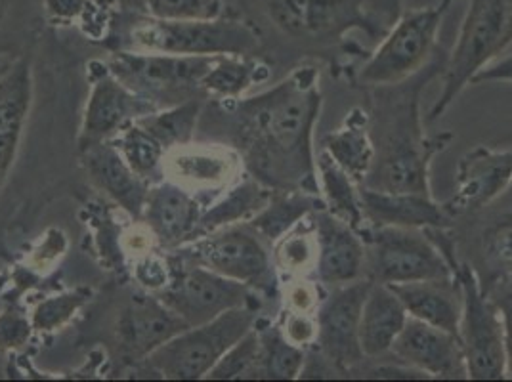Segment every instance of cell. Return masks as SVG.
Wrapping results in <instances>:
<instances>
[{
    "label": "cell",
    "instance_id": "obj_18",
    "mask_svg": "<svg viewBox=\"0 0 512 382\" xmlns=\"http://www.w3.org/2000/svg\"><path fill=\"white\" fill-rule=\"evenodd\" d=\"M314 222L318 237L314 279L327 289L362 279L365 245L360 232L325 209L314 213Z\"/></svg>",
    "mask_w": 512,
    "mask_h": 382
},
{
    "label": "cell",
    "instance_id": "obj_37",
    "mask_svg": "<svg viewBox=\"0 0 512 382\" xmlns=\"http://www.w3.org/2000/svg\"><path fill=\"white\" fill-rule=\"evenodd\" d=\"M226 0H148V16L157 20H214L224 16Z\"/></svg>",
    "mask_w": 512,
    "mask_h": 382
},
{
    "label": "cell",
    "instance_id": "obj_33",
    "mask_svg": "<svg viewBox=\"0 0 512 382\" xmlns=\"http://www.w3.org/2000/svg\"><path fill=\"white\" fill-rule=\"evenodd\" d=\"M274 262L279 274L289 277H314L318 262V237L314 213L278 239L274 245Z\"/></svg>",
    "mask_w": 512,
    "mask_h": 382
},
{
    "label": "cell",
    "instance_id": "obj_5",
    "mask_svg": "<svg viewBox=\"0 0 512 382\" xmlns=\"http://www.w3.org/2000/svg\"><path fill=\"white\" fill-rule=\"evenodd\" d=\"M448 8V2L440 0L436 6L402 12L379 46L354 67L346 81L362 90L394 85L421 71L440 48L436 37Z\"/></svg>",
    "mask_w": 512,
    "mask_h": 382
},
{
    "label": "cell",
    "instance_id": "obj_22",
    "mask_svg": "<svg viewBox=\"0 0 512 382\" xmlns=\"http://www.w3.org/2000/svg\"><path fill=\"white\" fill-rule=\"evenodd\" d=\"M203 213V205L182 184L159 182L150 186L142 218L165 247H180L197 237Z\"/></svg>",
    "mask_w": 512,
    "mask_h": 382
},
{
    "label": "cell",
    "instance_id": "obj_21",
    "mask_svg": "<svg viewBox=\"0 0 512 382\" xmlns=\"http://www.w3.org/2000/svg\"><path fill=\"white\" fill-rule=\"evenodd\" d=\"M81 163L90 182L98 190L104 191L130 216L142 218L150 184L130 169L125 157L111 140L83 146Z\"/></svg>",
    "mask_w": 512,
    "mask_h": 382
},
{
    "label": "cell",
    "instance_id": "obj_38",
    "mask_svg": "<svg viewBox=\"0 0 512 382\" xmlns=\"http://www.w3.org/2000/svg\"><path fill=\"white\" fill-rule=\"evenodd\" d=\"M88 295L75 291L60 297L48 298L41 302L33 314V327L39 331H56L67 319L75 316V312L85 304Z\"/></svg>",
    "mask_w": 512,
    "mask_h": 382
},
{
    "label": "cell",
    "instance_id": "obj_42",
    "mask_svg": "<svg viewBox=\"0 0 512 382\" xmlns=\"http://www.w3.org/2000/svg\"><path fill=\"white\" fill-rule=\"evenodd\" d=\"M33 323L23 318L16 310H6L0 314V350H16L27 344L31 337Z\"/></svg>",
    "mask_w": 512,
    "mask_h": 382
},
{
    "label": "cell",
    "instance_id": "obj_12",
    "mask_svg": "<svg viewBox=\"0 0 512 382\" xmlns=\"http://www.w3.org/2000/svg\"><path fill=\"white\" fill-rule=\"evenodd\" d=\"M190 327L207 323L234 308L260 310L264 298L245 283L214 274L178 256L171 281L157 295Z\"/></svg>",
    "mask_w": 512,
    "mask_h": 382
},
{
    "label": "cell",
    "instance_id": "obj_39",
    "mask_svg": "<svg viewBox=\"0 0 512 382\" xmlns=\"http://www.w3.org/2000/svg\"><path fill=\"white\" fill-rule=\"evenodd\" d=\"M325 293H327V287L321 285L320 281L314 277H289L285 281V291H283L285 310L316 314Z\"/></svg>",
    "mask_w": 512,
    "mask_h": 382
},
{
    "label": "cell",
    "instance_id": "obj_20",
    "mask_svg": "<svg viewBox=\"0 0 512 382\" xmlns=\"http://www.w3.org/2000/svg\"><path fill=\"white\" fill-rule=\"evenodd\" d=\"M365 226L396 228H451L453 218L432 195L409 191L369 190L360 186Z\"/></svg>",
    "mask_w": 512,
    "mask_h": 382
},
{
    "label": "cell",
    "instance_id": "obj_4",
    "mask_svg": "<svg viewBox=\"0 0 512 382\" xmlns=\"http://www.w3.org/2000/svg\"><path fill=\"white\" fill-rule=\"evenodd\" d=\"M512 44V0H470L455 46L448 52L442 92L428 111V123L444 117L472 79Z\"/></svg>",
    "mask_w": 512,
    "mask_h": 382
},
{
    "label": "cell",
    "instance_id": "obj_50",
    "mask_svg": "<svg viewBox=\"0 0 512 382\" xmlns=\"http://www.w3.org/2000/svg\"><path fill=\"white\" fill-rule=\"evenodd\" d=\"M98 2H102V0H98Z\"/></svg>",
    "mask_w": 512,
    "mask_h": 382
},
{
    "label": "cell",
    "instance_id": "obj_8",
    "mask_svg": "<svg viewBox=\"0 0 512 382\" xmlns=\"http://www.w3.org/2000/svg\"><path fill=\"white\" fill-rule=\"evenodd\" d=\"M216 56H176L163 52H117L107 69L157 109L178 106L195 98L209 100L201 79Z\"/></svg>",
    "mask_w": 512,
    "mask_h": 382
},
{
    "label": "cell",
    "instance_id": "obj_7",
    "mask_svg": "<svg viewBox=\"0 0 512 382\" xmlns=\"http://www.w3.org/2000/svg\"><path fill=\"white\" fill-rule=\"evenodd\" d=\"M260 318L256 308H234L207 323L188 327L176 337L155 348L150 356L140 363L171 381H199L209 375L222 356L255 329Z\"/></svg>",
    "mask_w": 512,
    "mask_h": 382
},
{
    "label": "cell",
    "instance_id": "obj_44",
    "mask_svg": "<svg viewBox=\"0 0 512 382\" xmlns=\"http://www.w3.org/2000/svg\"><path fill=\"white\" fill-rule=\"evenodd\" d=\"M299 379L300 381H314V379H348V377L312 344L310 348H306V358L302 363Z\"/></svg>",
    "mask_w": 512,
    "mask_h": 382
},
{
    "label": "cell",
    "instance_id": "obj_14",
    "mask_svg": "<svg viewBox=\"0 0 512 382\" xmlns=\"http://www.w3.org/2000/svg\"><path fill=\"white\" fill-rule=\"evenodd\" d=\"M371 283L362 277L346 285L329 287L316 312L318 337L314 346L348 379L352 369L365 360L360 346V318Z\"/></svg>",
    "mask_w": 512,
    "mask_h": 382
},
{
    "label": "cell",
    "instance_id": "obj_3",
    "mask_svg": "<svg viewBox=\"0 0 512 382\" xmlns=\"http://www.w3.org/2000/svg\"><path fill=\"white\" fill-rule=\"evenodd\" d=\"M270 25L308 58H320L339 79H348L367 58V50L346 41L348 33L363 31L381 41L386 31L377 22L371 0H256Z\"/></svg>",
    "mask_w": 512,
    "mask_h": 382
},
{
    "label": "cell",
    "instance_id": "obj_1",
    "mask_svg": "<svg viewBox=\"0 0 512 382\" xmlns=\"http://www.w3.org/2000/svg\"><path fill=\"white\" fill-rule=\"evenodd\" d=\"M320 67L302 64L281 83L253 98L216 100L213 125L241 165L274 191L321 195L314 132L323 96Z\"/></svg>",
    "mask_w": 512,
    "mask_h": 382
},
{
    "label": "cell",
    "instance_id": "obj_15",
    "mask_svg": "<svg viewBox=\"0 0 512 382\" xmlns=\"http://www.w3.org/2000/svg\"><path fill=\"white\" fill-rule=\"evenodd\" d=\"M511 184L512 149L476 146L459 159L455 190L442 205L455 222L488 207Z\"/></svg>",
    "mask_w": 512,
    "mask_h": 382
},
{
    "label": "cell",
    "instance_id": "obj_46",
    "mask_svg": "<svg viewBox=\"0 0 512 382\" xmlns=\"http://www.w3.org/2000/svg\"><path fill=\"white\" fill-rule=\"evenodd\" d=\"M371 8L377 22L381 23L384 31L388 33L390 27L398 22V18L404 12V0H373Z\"/></svg>",
    "mask_w": 512,
    "mask_h": 382
},
{
    "label": "cell",
    "instance_id": "obj_31",
    "mask_svg": "<svg viewBox=\"0 0 512 382\" xmlns=\"http://www.w3.org/2000/svg\"><path fill=\"white\" fill-rule=\"evenodd\" d=\"M256 331L262 342V379L266 381H297L306 358V350L287 339L278 321L260 314Z\"/></svg>",
    "mask_w": 512,
    "mask_h": 382
},
{
    "label": "cell",
    "instance_id": "obj_26",
    "mask_svg": "<svg viewBox=\"0 0 512 382\" xmlns=\"http://www.w3.org/2000/svg\"><path fill=\"white\" fill-rule=\"evenodd\" d=\"M320 149L327 151L335 163L362 186L373 165L375 153L367 109L362 106L352 107L346 113L341 127L327 132L321 138Z\"/></svg>",
    "mask_w": 512,
    "mask_h": 382
},
{
    "label": "cell",
    "instance_id": "obj_40",
    "mask_svg": "<svg viewBox=\"0 0 512 382\" xmlns=\"http://www.w3.org/2000/svg\"><path fill=\"white\" fill-rule=\"evenodd\" d=\"M495 308L499 310L503 323V340H505V358H507V379H512V276L505 277L491 285L486 291Z\"/></svg>",
    "mask_w": 512,
    "mask_h": 382
},
{
    "label": "cell",
    "instance_id": "obj_17",
    "mask_svg": "<svg viewBox=\"0 0 512 382\" xmlns=\"http://www.w3.org/2000/svg\"><path fill=\"white\" fill-rule=\"evenodd\" d=\"M155 111L157 107L134 94L107 69L92 86L79 144L83 148L88 144L113 140L128 125Z\"/></svg>",
    "mask_w": 512,
    "mask_h": 382
},
{
    "label": "cell",
    "instance_id": "obj_43",
    "mask_svg": "<svg viewBox=\"0 0 512 382\" xmlns=\"http://www.w3.org/2000/svg\"><path fill=\"white\" fill-rule=\"evenodd\" d=\"M98 0H44L48 16L58 22H73L85 20L86 16L94 22L96 20V6Z\"/></svg>",
    "mask_w": 512,
    "mask_h": 382
},
{
    "label": "cell",
    "instance_id": "obj_35",
    "mask_svg": "<svg viewBox=\"0 0 512 382\" xmlns=\"http://www.w3.org/2000/svg\"><path fill=\"white\" fill-rule=\"evenodd\" d=\"M111 142L121 151L130 169L144 182H148L150 186L163 182L167 149L163 148V144L155 136H151L146 128L140 127L138 123H132L123 132H119Z\"/></svg>",
    "mask_w": 512,
    "mask_h": 382
},
{
    "label": "cell",
    "instance_id": "obj_34",
    "mask_svg": "<svg viewBox=\"0 0 512 382\" xmlns=\"http://www.w3.org/2000/svg\"><path fill=\"white\" fill-rule=\"evenodd\" d=\"M203 107H205V100L195 98L178 106L157 109L155 113L138 119L136 123L146 128L151 136H155L163 144V148L171 151V149L192 144L197 134Z\"/></svg>",
    "mask_w": 512,
    "mask_h": 382
},
{
    "label": "cell",
    "instance_id": "obj_19",
    "mask_svg": "<svg viewBox=\"0 0 512 382\" xmlns=\"http://www.w3.org/2000/svg\"><path fill=\"white\" fill-rule=\"evenodd\" d=\"M190 325L159 297L132 298L119 316V344L128 361H144L155 348Z\"/></svg>",
    "mask_w": 512,
    "mask_h": 382
},
{
    "label": "cell",
    "instance_id": "obj_36",
    "mask_svg": "<svg viewBox=\"0 0 512 382\" xmlns=\"http://www.w3.org/2000/svg\"><path fill=\"white\" fill-rule=\"evenodd\" d=\"M209 381H241V379H262V342L255 329L222 356L205 377Z\"/></svg>",
    "mask_w": 512,
    "mask_h": 382
},
{
    "label": "cell",
    "instance_id": "obj_25",
    "mask_svg": "<svg viewBox=\"0 0 512 382\" xmlns=\"http://www.w3.org/2000/svg\"><path fill=\"white\" fill-rule=\"evenodd\" d=\"M239 155L234 149L192 144L167 151L165 172L180 184L190 186H228L239 169Z\"/></svg>",
    "mask_w": 512,
    "mask_h": 382
},
{
    "label": "cell",
    "instance_id": "obj_10",
    "mask_svg": "<svg viewBox=\"0 0 512 382\" xmlns=\"http://www.w3.org/2000/svg\"><path fill=\"white\" fill-rule=\"evenodd\" d=\"M363 277L373 283L400 285L409 281L455 277L446 256L425 230L396 226H363Z\"/></svg>",
    "mask_w": 512,
    "mask_h": 382
},
{
    "label": "cell",
    "instance_id": "obj_11",
    "mask_svg": "<svg viewBox=\"0 0 512 382\" xmlns=\"http://www.w3.org/2000/svg\"><path fill=\"white\" fill-rule=\"evenodd\" d=\"M457 256L469 264L484 293L512 276V184L488 207L453 222Z\"/></svg>",
    "mask_w": 512,
    "mask_h": 382
},
{
    "label": "cell",
    "instance_id": "obj_47",
    "mask_svg": "<svg viewBox=\"0 0 512 382\" xmlns=\"http://www.w3.org/2000/svg\"><path fill=\"white\" fill-rule=\"evenodd\" d=\"M18 138H0V188L4 186L18 153Z\"/></svg>",
    "mask_w": 512,
    "mask_h": 382
},
{
    "label": "cell",
    "instance_id": "obj_41",
    "mask_svg": "<svg viewBox=\"0 0 512 382\" xmlns=\"http://www.w3.org/2000/svg\"><path fill=\"white\" fill-rule=\"evenodd\" d=\"M283 335L300 348H310L318 337L316 314H302L293 310H283L278 319Z\"/></svg>",
    "mask_w": 512,
    "mask_h": 382
},
{
    "label": "cell",
    "instance_id": "obj_9",
    "mask_svg": "<svg viewBox=\"0 0 512 382\" xmlns=\"http://www.w3.org/2000/svg\"><path fill=\"white\" fill-rule=\"evenodd\" d=\"M142 50L176 56H256L260 35L251 23L237 18L157 20L151 18L132 31Z\"/></svg>",
    "mask_w": 512,
    "mask_h": 382
},
{
    "label": "cell",
    "instance_id": "obj_49",
    "mask_svg": "<svg viewBox=\"0 0 512 382\" xmlns=\"http://www.w3.org/2000/svg\"><path fill=\"white\" fill-rule=\"evenodd\" d=\"M444 2H448V4H451V2H453V0H444Z\"/></svg>",
    "mask_w": 512,
    "mask_h": 382
},
{
    "label": "cell",
    "instance_id": "obj_28",
    "mask_svg": "<svg viewBox=\"0 0 512 382\" xmlns=\"http://www.w3.org/2000/svg\"><path fill=\"white\" fill-rule=\"evenodd\" d=\"M325 209L323 197L308 191H274L270 201L247 220L270 245L293 230L308 214Z\"/></svg>",
    "mask_w": 512,
    "mask_h": 382
},
{
    "label": "cell",
    "instance_id": "obj_30",
    "mask_svg": "<svg viewBox=\"0 0 512 382\" xmlns=\"http://www.w3.org/2000/svg\"><path fill=\"white\" fill-rule=\"evenodd\" d=\"M272 193L274 190L266 188L251 174H247L243 182L235 184L234 188L224 193V197L216 205L203 213L197 228V237L224 226L251 220L270 201Z\"/></svg>",
    "mask_w": 512,
    "mask_h": 382
},
{
    "label": "cell",
    "instance_id": "obj_29",
    "mask_svg": "<svg viewBox=\"0 0 512 382\" xmlns=\"http://www.w3.org/2000/svg\"><path fill=\"white\" fill-rule=\"evenodd\" d=\"M316 167L325 211L335 214L360 232L365 226L360 184L323 149L316 155Z\"/></svg>",
    "mask_w": 512,
    "mask_h": 382
},
{
    "label": "cell",
    "instance_id": "obj_48",
    "mask_svg": "<svg viewBox=\"0 0 512 382\" xmlns=\"http://www.w3.org/2000/svg\"><path fill=\"white\" fill-rule=\"evenodd\" d=\"M123 10L134 12V14H146L148 16V0H113Z\"/></svg>",
    "mask_w": 512,
    "mask_h": 382
},
{
    "label": "cell",
    "instance_id": "obj_6",
    "mask_svg": "<svg viewBox=\"0 0 512 382\" xmlns=\"http://www.w3.org/2000/svg\"><path fill=\"white\" fill-rule=\"evenodd\" d=\"M180 258L251 287L260 297L281 295L270 243L249 222L218 228L180 245Z\"/></svg>",
    "mask_w": 512,
    "mask_h": 382
},
{
    "label": "cell",
    "instance_id": "obj_24",
    "mask_svg": "<svg viewBox=\"0 0 512 382\" xmlns=\"http://www.w3.org/2000/svg\"><path fill=\"white\" fill-rule=\"evenodd\" d=\"M406 308L390 285L371 283L360 318V346L367 360L384 358L404 329Z\"/></svg>",
    "mask_w": 512,
    "mask_h": 382
},
{
    "label": "cell",
    "instance_id": "obj_45",
    "mask_svg": "<svg viewBox=\"0 0 512 382\" xmlns=\"http://www.w3.org/2000/svg\"><path fill=\"white\" fill-rule=\"evenodd\" d=\"M484 83H512V54L493 62V64L484 67L470 85H484Z\"/></svg>",
    "mask_w": 512,
    "mask_h": 382
},
{
    "label": "cell",
    "instance_id": "obj_32",
    "mask_svg": "<svg viewBox=\"0 0 512 382\" xmlns=\"http://www.w3.org/2000/svg\"><path fill=\"white\" fill-rule=\"evenodd\" d=\"M33 98L31 64L20 60L0 77V138L22 136Z\"/></svg>",
    "mask_w": 512,
    "mask_h": 382
},
{
    "label": "cell",
    "instance_id": "obj_27",
    "mask_svg": "<svg viewBox=\"0 0 512 382\" xmlns=\"http://www.w3.org/2000/svg\"><path fill=\"white\" fill-rule=\"evenodd\" d=\"M270 77V65L256 56H216L201 79V88L209 98L232 100L243 96L251 86L266 83Z\"/></svg>",
    "mask_w": 512,
    "mask_h": 382
},
{
    "label": "cell",
    "instance_id": "obj_16",
    "mask_svg": "<svg viewBox=\"0 0 512 382\" xmlns=\"http://www.w3.org/2000/svg\"><path fill=\"white\" fill-rule=\"evenodd\" d=\"M386 358L413 367L428 379H467V365L459 337L432 327L421 319L407 318Z\"/></svg>",
    "mask_w": 512,
    "mask_h": 382
},
{
    "label": "cell",
    "instance_id": "obj_2",
    "mask_svg": "<svg viewBox=\"0 0 512 382\" xmlns=\"http://www.w3.org/2000/svg\"><path fill=\"white\" fill-rule=\"evenodd\" d=\"M448 52L438 48L421 71L394 85L362 88L373 140V165L362 186L369 190L430 191V165L455 140L451 130L425 132L421 98L427 86L444 75Z\"/></svg>",
    "mask_w": 512,
    "mask_h": 382
},
{
    "label": "cell",
    "instance_id": "obj_13",
    "mask_svg": "<svg viewBox=\"0 0 512 382\" xmlns=\"http://www.w3.org/2000/svg\"><path fill=\"white\" fill-rule=\"evenodd\" d=\"M455 277L463 289V316L459 325V342L463 348L467 379L501 381L507 379V358L503 323L499 310L484 293L469 264L461 262Z\"/></svg>",
    "mask_w": 512,
    "mask_h": 382
},
{
    "label": "cell",
    "instance_id": "obj_23",
    "mask_svg": "<svg viewBox=\"0 0 512 382\" xmlns=\"http://www.w3.org/2000/svg\"><path fill=\"white\" fill-rule=\"evenodd\" d=\"M390 289L402 300L409 318L421 319L432 327L459 337L463 289L457 277L409 281L390 285Z\"/></svg>",
    "mask_w": 512,
    "mask_h": 382
}]
</instances>
